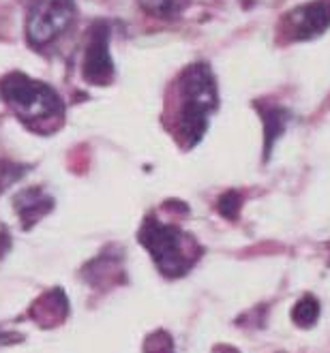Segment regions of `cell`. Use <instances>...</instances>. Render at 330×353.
I'll return each instance as SVG.
<instances>
[{"label":"cell","instance_id":"cell-11","mask_svg":"<svg viewBox=\"0 0 330 353\" xmlns=\"http://www.w3.org/2000/svg\"><path fill=\"white\" fill-rule=\"evenodd\" d=\"M139 5L144 11H148L151 15L157 17H174L182 11V7L187 5V0H139Z\"/></svg>","mask_w":330,"mask_h":353},{"label":"cell","instance_id":"cell-6","mask_svg":"<svg viewBox=\"0 0 330 353\" xmlns=\"http://www.w3.org/2000/svg\"><path fill=\"white\" fill-rule=\"evenodd\" d=\"M330 26V0H313L285 15V30L294 41H307Z\"/></svg>","mask_w":330,"mask_h":353},{"label":"cell","instance_id":"cell-5","mask_svg":"<svg viewBox=\"0 0 330 353\" xmlns=\"http://www.w3.org/2000/svg\"><path fill=\"white\" fill-rule=\"evenodd\" d=\"M114 77V62L110 56V28L106 22H95L88 34L84 54V79L95 86H106Z\"/></svg>","mask_w":330,"mask_h":353},{"label":"cell","instance_id":"cell-10","mask_svg":"<svg viewBox=\"0 0 330 353\" xmlns=\"http://www.w3.org/2000/svg\"><path fill=\"white\" fill-rule=\"evenodd\" d=\"M320 319V302L313 296H304L292 308V321L300 327H311Z\"/></svg>","mask_w":330,"mask_h":353},{"label":"cell","instance_id":"cell-2","mask_svg":"<svg viewBox=\"0 0 330 353\" xmlns=\"http://www.w3.org/2000/svg\"><path fill=\"white\" fill-rule=\"evenodd\" d=\"M217 84L206 65H193L180 75L176 135L187 148L195 146L208 127V116L217 110Z\"/></svg>","mask_w":330,"mask_h":353},{"label":"cell","instance_id":"cell-9","mask_svg":"<svg viewBox=\"0 0 330 353\" xmlns=\"http://www.w3.org/2000/svg\"><path fill=\"white\" fill-rule=\"evenodd\" d=\"M260 112H262V118H264V154L268 159V154H271V150L275 146V141L279 139V135L285 129L287 112L281 110V108H275V105L260 108Z\"/></svg>","mask_w":330,"mask_h":353},{"label":"cell","instance_id":"cell-1","mask_svg":"<svg viewBox=\"0 0 330 353\" xmlns=\"http://www.w3.org/2000/svg\"><path fill=\"white\" fill-rule=\"evenodd\" d=\"M0 97L13 114L39 133L54 131L65 116L60 97L43 81L30 79L26 73H9L0 81Z\"/></svg>","mask_w":330,"mask_h":353},{"label":"cell","instance_id":"cell-14","mask_svg":"<svg viewBox=\"0 0 330 353\" xmlns=\"http://www.w3.org/2000/svg\"><path fill=\"white\" fill-rule=\"evenodd\" d=\"M19 336L17 334H9V332H3L0 330V345H5L7 341H17Z\"/></svg>","mask_w":330,"mask_h":353},{"label":"cell","instance_id":"cell-4","mask_svg":"<svg viewBox=\"0 0 330 353\" xmlns=\"http://www.w3.org/2000/svg\"><path fill=\"white\" fill-rule=\"evenodd\" d=\"M73 19V0H37L28 13L26 37L32 48H43L65 32Z\"/></svg>","mask_w":330,"mask_h":353},{"label":"cell","instance_id":"cell-12","mask_svg":"<svg viewBox=\"0 0 330 353\" xmlns=\"http://www.w3.org/2000/svg\"><path fill=\"white\" fill-rule=\"evenodd\" d=\"M144 353H174V343L168 332L157 330L144 343Z\"/></svg>","mask_w":330,"mask_h":353},{"label":"cell","instance_id":"cell-3","mask_svg":"<svg viewBox=\"0 0 330 353\" xmlns=\"http://www.w3.org/2000/svg\"><path fill=\"white\" fill-rule=\"evenodd\" d=\"M139 242L151 253L159 272L170 279L184 276L200 257V246L189 234L178 230L176 225L161 223L153 216L144 221Z\"/></svg>","mask_w":330,"mask_h":353},{"label":"cell","instance_id":"cell-13","mask_svg":"<svg viewBox=\"0 0 330 353\" xmlns=\"http://www.w3.org/2000/svg\"><path fill=\"white\" fill-rule=\"evenodd\" d=\"M240 205H242V197L238 191H228L225 195H221L219 199V212L225 219H236L240 212Z\"/></svg>","mask_w":330,"mask_h":353},{"label":"cell","instance_id":"cell-7","mask_svg":"<svg viewBox=\"0 0 330 353\" xmlns=\"http://www.w3.org/2000/svg\"><path fill=\"white\" fill-rule=\"evenodd\" d=\"M67 298L60 289H54V292L46 294L41 298L35 308H32V317L35 321H39L43 327H52L56 323H60L67 317Z\"/></svg>","mask_w":330,"mask_h":353},{"label":"cell","instance_id":"cell-15","mask_svg":"<svg viewBox=\"0 0 330 353\" xmlns=\"http://www.w3.org/2000/svg\"><path fill=\"white\" fill-rule=\"evenodd\" d=\"M213 353H238V351L234 347H230V345H219V347H215Z\"/></svg>","mask_w":330,"mask_h":353},{"label":"cell","instance_id":"cell-8","mask_svg":"<svg viewBox=\"0 0 330 353\" xmlns=\"http://www.w3.org/2000/svg\"><path fill=\"white\" fill-rule=\"evenodd\" d=\"M15 208L17 214L26 223V227H30L32 223H37L41 216L52 210L54 201L39 189H26L15 197Z\"/></svg>","mask_w":330,"mask_h":353}]
</instances>
